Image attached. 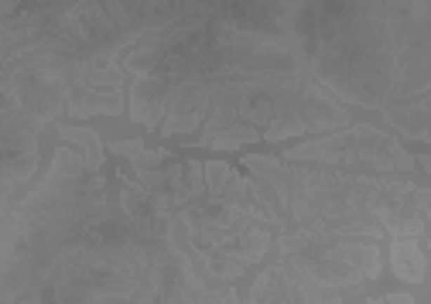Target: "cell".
<instances>
[{
  "label": "cell",
  "mask_w": 431,
  "mask_h": 304,
  "mask_svg": "<svg viewBox=\"0 0 431 304\" xmlns=\"http://www.w3.org/2000/svg\"><path fill=\"white\" fill-rule=\"evenodd\" d=\"M394 270L404 280H421L425 277V253L418 250V239H397L394 243Z\"/></svg>",
  "instance_id": "cell-2"
},
{
  "label": "cell",
  "mask_w": 431,
  "mask_h": 304,
  "mask_svg": "<svg viewBox=\"0 0 431 304\" xmlns=\"http://www.w3.org/2000/svg\"><path fill=\"white\" fill-rule=\"evenodd\" d=\"M34 164H38L34 137L25 130V124H18L14 117L0 110V212L7 195L34 171Z\"/></svg>",
  "instance_id": "cell-1"
}]
</instances>
